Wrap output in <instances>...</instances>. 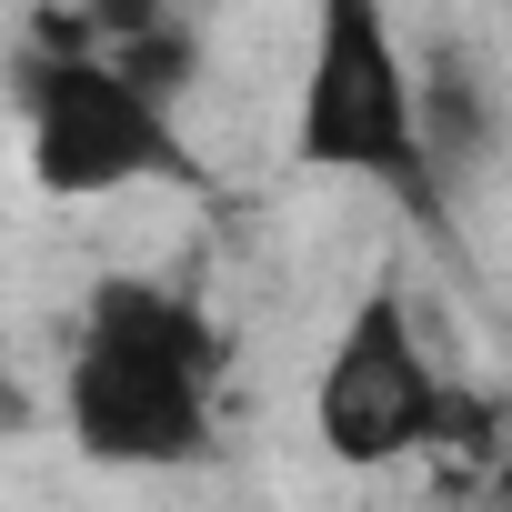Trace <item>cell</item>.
<instances>
[{
    "label": "cell",
    "mask_w": 512,
    "mask_h": 512,
    "mask_svg": "<svg viewBox=\"0 0 512 512\" xmlns=\"http://www.w3.org/2000/svg\"><path fill=\"white\" fill-rule=\"evenodd\" d=\"M302 161L312 171L382 181L442 241V262H462L452 191L412 151V71L392 51V11H382V0H322V21H312V81H302Z\"/></svg>",
    "instance_id": "6da1fadb"
},
{
    "label": "cell",
    "mask_w": 512,
    "mask_h": 512,
    "mask_svg": "<svg viewBox=\"0 0 512 512\" xmlns=\"http://www.w3.org/2000/svg\"><path fill=\"white\" fill-rule=\"evenodd\" d=\"M21 131H31V181L61 191V201H91V191H121V181H191V191H211V161L101 51H71V61L21 51Z\"/></svg>",
    "instance_id": "7a4b0ae2"
},
{
    "label": "cell",
    "mask_w": 512,
    "mask_h": 512,
    "mask_svg": "<svg viewBox=\"0 0 512 512\" xmlns=\"http://www.w3.org/2000/svg\"><path fill=\"white\" fill-rule=\"evenodd\" d=\"M432 352L412 332V302L382 282L362 292V312L342 322L332 362H322V392H312V422H322V452L352 462V472H382L402 452H422V412H432Z\"/></svg>",
    "instance_id": "3957f363"
},
{
    "label": "cell",
    "mask_w": 512,
    "mask_h": 512,
    "mask_svg": "<svg viewBox=\"0 0 512 512\" xmlns=\"http://www.w3.org/2000/svg\"><path fill=\"white\" fill-rule=\"evenodd\" d=\"M61 412L91 462H191L211 442V372L151 342H121V332H81Z\"/></svg>",
    "instance_id": "277c9868"
},
{
    "label": "cell",
    "mask_w": 512,
    "mask_h": 512,
    "mask_svg": "<svg viewBox=\"0 0 512 512\" xmlns=\"http://www.w3.org/2000/svg\"><path fill=\"white\" fill-rule=\"evenodd\" d=\"M412 151H422V171L442 191H462L492 161V91H482L472 51H452V41L412 71Z\"/></svg>",
    "instance_id": "5b68a950"
},
{
    "label": "cell",
    "mask_w": 512,
    "mask_h": 512,
    "mask_svg": "<svg viewBox=\"0 0 512 512\" xmlns=\"http://www.w3.org/2000/svg\"><path fill=\"white\" fill-rule=\"evenodd\" d=\"M81 332L151 342V352H171V362H191V372H211V382H221V332H211V322H201V302H181V292H151V282H101Z\"/></svg>",
    "instance_id": "8992f818"
},
{
    "label": "cell",
    "mask_w": 512,
    "mask_h": 512,
    "mask_svg": "<svg viewBox=\"0 0 512 512\" xmlns=\"http://www.w3.org/2000/svg\"><path fill=\"white\" fill-rule=\"evenodd\" d=\"M101 61H111V71H121V81L141 91V101H161V111H171V101H181V91L201 81V41H191L181 21H151V31H131V41H111Z\"/></svg>",
    "instance_id": "52a82bcc"
},
{
    "label": "cell",
    "mask_w": 512,
    "mask_h": 512,
    "mask_svg": "<svg viewBox=\"0 0 512 512\" xmlns=\"http://www.w3.org/2000/svg\"><path fill=\"white\" fill-rule=\"evenodd\" d=\"M31 51H51V61L101 51V41H91V21H81V0H41V11H31Z\"/></svg>",
    "instance_id": "ba28073f"
},
{
    "label": "cell",
    "mask_w": 512,
    "mask_h": 512,
    "mask_svg": "<svg viewBox=\"0 0 512 512\" xmlns=\"http://www.w3.org/2000/svg\"><path fill=\"white\" fill-rule=\"evenodd\" d=\"M81 21H91V41L111 51V41H131V31L171 21V0H81Z\"/></svg>",
    "instance_id": "9c48e42d"
}]
</instances>
